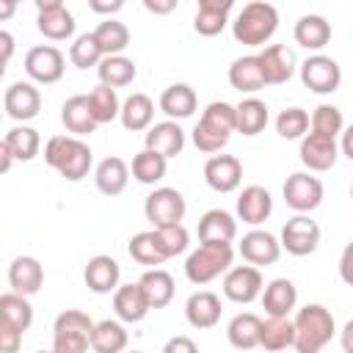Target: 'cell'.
I'll return each instance as SVG.
<instances>
[{
    "instance_id": "cell-1",
    "label": "cell",
    "mask_w": 353,
    "mask_h": 353,
    "mask_svg": "<svg viewBox=\"0 0 353 353\" xmlns=\"http://www.w3.org/2000/svg\"><path fill=\"white\" fill-rule=\"evenodd\" d=\"M44 163L55 168L66 182H80L88 176L94 165V152L83 138L74 135H52L44 143Z\"/></svg>"
},
{
    "instance_id": "cell-2",
    "label": "cell",
    "mask_w": 353,
    "mask_h": 353,
    "mask_svg": "<svg viewBox=\"0 0 353 353\" xmlns=\"http://www.w3.org/2000/svg\"><path fill=\"white\" fill-rule=\"evenodd\" d=\"M295 353H320L336 334V320L323 303H306L295 309Z\"/></svg>"
},
{
    "instance_id": "cell-3",
    "label": "cell",
    "mask_w": 353,
    "mask_h": 353,
    "mask_svg": "<svg viewBox=\"0 0 353 353\" xmlns=\"http://www.w3.org/2000/svg\"><path fill=\"white\" fill-rule=\"evenodd\" d=\"M234 130V105L215 99L201 110V119L193 127V146L204 154H218Z\"/></svg>"
},
{
    "instance_id": "cell-4",
    "label": "cell",
    "mask_w": 353,
    "mask_h": 353,
    "mask_svg": "<svg viewBox=\"0 0 353 353\" xmlns=\"http://www.w3.org/2000/svg\"><path fill=\"white\" fill-rule=\"evenodd\" d=\"M276 30H279V11L273 3L265 0L245 3L232 22L234 41L245 47H265V41H270Z\"/></svg>"
},
{
    "instance_id": "cell-5",
    "label": "cell",
    "mask_w": 353,
    "mask_h": 353,
    "mask_svg": "<svg viewBox=\"0 0 353 353\" xmlns=\"http://www.w3.org/2000/svg\"><path fill=\"white\" fill-rule=\"evenodd\" d=\"M234 262L232 243H199L185 259V276L190 284H210L218 276H226Z\"/></svg>"
},
{
    "instance_id": "cell-6",
    "label": "cell",
    "mask_w": 353,
    "mask_h": 353,
    "mask_svg": "<svg viewBox=\"0 0 353 353\" xmlns=\"http://www.w3.org/2000/svg\"><path fill=\"white\" fill-rule=\"evenodd\" d=\"M281 196L295 215H309L323 204V182L312 171H295L284 179Z\"/></svg>"
},
{
    "instance_id": "cell-7",
    "label": "cell",
    "mask_w": 353,
    "mask_h": 353,
    "mask_svg": "<svg viewBox=\"0 0 353 353\" xmlns=\"http://www.w3.org/2000/svg\"><path fill=\"white\" fill-rule=\"evenodd\" d=\"M185 212H188V204L176 188H154L143 201V215L152 223V229L182 223Z\"/></svg>"
},
{
    "instance_id": "cell-8",
    "label": "cell",
    "mask_w": 353,
    "mask_h": 353,
    "mask_svg": "<svg viewBox=\"0 0 353 353\" xmlns=\"http://www.w3.org/2000/svg\"><path fill=\"white\" fill-rule=\"evenodd\" d=\"M25 72L33 83H41V85H52L63 77L66 72V58L63 52L55 47V44H36L25 52Z\"/></svg>"
},
{
    "instance_id": "cell-9",
    "label": "cell",
    "mask_w": 353,
    "mask_h": 353,
    "mask_svg": "<svg viewBox=\"0 0 353 353\" xmlns=\"http://www.w3.org/2000/svg\"><path fill=\"white\" fill-rule=\"evenodd\" d=\"M74 14L63 0H36V28L50 41H66L74 36Z\"/></svg>"
},
{
    "instance_id": "cell-10",
    "label": "cell",
    "mask_w": 353,
    "mask_h": 353,
    "mask_svg": "<svg viewBox=\"0 0 353 353\" xmlns=\"http://www.w3.org/2000/svg\"><path fill=\"white\" fill-rule=\"evenodd\" d=\"M298 69H301V83L314 94H334L342 85V66L331 55L314 52Z\"/></svg>"
},
{
    "instance_id": "cell-11",
    "label": "cell",
    "mask_w": 353,
    "mask_h": 353,
    "mask_svg": "<svg viewBox=\"0 0 353 353\" xmlns=\"http://www.w3.org/2000/svg\"><path fill=\"white\" fill-rule=\"evenodd\" d=\"M320 234H323V232H320L317 221H312L309 215H292V218L281 226L279 243H281V248H284L287 254H292V256H309V254L317 251Z\"/></svg>"
},
{
    "instance_id": "cell-12",
    "label": "cell",
    "mask_w": 353,
    "mask_h": 353,
    "mask_svg": "<svg viewBox=\"0 0 353 353\" xmlns=\"http://www.w3.org/2000/svg\"><path fill=\"white\" fill-rule=\"evenodd\" d=\"M223 295L232 303H251L256 298H262V273L254 265H232L229 273L223 276Z\"/></svg>"
},
{
    "instance_id": "cell-13",
    "label": "cell",
    "mask_w": 353,
    "mask_h": 353,
    "mask_svg": "<svg viewBox=\"0 0 353 353\" xmlns=\"http://www.w3.org/2000/svg\"><path fill=\"white\" fill-rule=\"evenodd\" d=\"M3 108H6L8 119L25 124V121L39 116V110H41V91L33 83H28V80H17V83H11L6 88Z\"/></svg>"
},
{
    "instance_id": "cell-14",
    "label": "cell",
    "mask_w": 353,
    "mask_h": 353,
    "mask_svg": "<svg viewBox=\"0 0 353 353\" xmlns=\"http://www.w3.org/2000/svg\"><path fill=\"white\" fill-rule=\"evenodd\" d=\"M298 157H301V163H303L312 174H323V171H328V168L336 165L339 143H336V138L317 135V132H306V135L301 138Z\"/></svg>"
},
{
    "instance_id": "cell-15",
    "label": "cell",
    "mask_w": 353,
    "mask_h": 353,
    "mask_svg": "<svg viewBox=\"0 0 353 353\" xmlns=\"http://www.w3.org/2000/svg\"><path fill=\"white\" fill-rule=\"evenodd\" d=\"M237 251H240V256H243L248 265L262 268V265L279 262V256H281V243H279L276 234H270V232H265V229H251V232H245L243 240L237 243Z\"/></svg>"
},
{
    "instance_id": "cell-16",
    "label": "cell",
    "mask_w": 353,
    "mask_h": 353,
    "mask_svg": "<svg viewBox=\"0 0 353 353\" xmlns=\"http://www.w3.org/2000/svg\"><path fill=\"white\" fill-rule=\"evenodd\" d=\"M262 74H265V85H281L295 74V52L287 44H268L256 52Z\"/></svg>"
},
{
    "instance_id": "cell-17",
    "label": "cell",
    "mask_w": 353,
    "mask_h": 353,
    "mask_svg": "<svg viewBox=\"0 0 353 353\" xmlns=\"http://www.w3.org/2000/svg\"><path fill=\"white\" fill-rule=\"evenodd\" d=\"M204 182L215 193H232L243 182V163L234 154H212L204 163Z\"/></svg>"
},
{
    "instance_id": "cell-18",
    "label": "cell",
    "mask_w": 353,
    "mask_h": 353,
    "mask_svg": "<svg viewBox=\"0 0 353 353\" xmlns=\"http://www.w3.org/2000/svg\"><path fill=\"white\" fill-rule=\"evenodd\" d=\"M234 210H237V218H240L243 223L259 226V223H265V221L270 218V212H273V196H270V190L262 188V185H245V188L240 190V196H237Z\"/></svg>"
},
{
    "instance_id": "cell-19",
    "label": "cell",
    "mask_w": 353,
    "mask_h": 353,
    "mask_svg": "<svg viewBox=\"0 0 353 353\" xmlns=\"http://www.w3.org/2000/svg\"><path fill=\"white\" fill-rule=\"evenodd\" d=\"M119 279H121V268H119V262H116L110 254H97V256H91L88 265H85V270H83L85 287H88L91 292H97V295L116 292V290L121 287Z\"/></svg>"
},
{
    "instance_id": "cell-20",
    "label": "cell",
    "mask_w": 353,
    "mask_h": 353,
    "mask_svg": "<svg viewBox=\"0 0 353 353\" xmlns=\"http://www.w3.org/2000/svg\"><path fill=\"white\" fill-rule=\"evenodd\" d=\"M143 149H152L157 154H163L165 160L182 154L185 149V130L179 127V121H157L146 130V138H143Z\"/></svg>"
},
{
    "instance_id": "cell-21",
    "label": "cell",
    "mask_w": 353,
    "mask_h": 353,
    "mask_svg": "<svg viewBox=\"0 0 353 353\" xmlns=\"http://www.w3.org/2000/svg\"><path fill=\"white\" fill-rule=\"evenodd\" d=\"M259 301L268 317H290L298 306V287L290 279H273L265 284Z\"/></svg>"
},
{
    "instance_id": "cell-22",
    "label": "cell",
    "mask_w": 353,
    "mask_h": 353,
    "mask_svg": "<svg viewBox=\"0 0 353 353\" xmlns=\"http://www.w3.org/2000/svg\"><path fill=\"white\" fill-rule=\"evenodd\" d=\"M113 312H116V320H121V323H141L152 312L143 287L138 281L135 284H121L113 292Z\"/></svg>"
},
{
    "instance_id": "cell-23",
    "label": "cell",
    "mask_w": 353,
    "mask_h": 353,
    "mask_svg": "<svg viewBox=\"0 0 353 353\" xmlns=\"http://www.w3.org/2000/svg\"><path fill=\"white\" fill-rule=\"evenodd\" d=\"M61 121L69 130V135H74V138H85V135H91L99 127L97 119H94V113H91L88 94H72L61 105Z\"/></svg>"
},
{
    "instance_id": "cell-24",
    "label": "cell",
    "mask_w": 353,
    "mask_h": 353,
    "mask_svg": "<svg viewBox=\"0 0 353 353\" xmlns=\"http://www.w3.org/2000/svg\"><path fill=\"white\" fill-rule=\"evenodd\" d=\"M234 0H199L193 14V28L199 36H218L229 25Z\"/></svg>"
},
{
    "instance_id": "cell-25",
    "label": "cell",
    "mask_w": 353,
    "mask_h": 353,
    "mask_svg": "<svg viewBox=\"0 0 353 353\" xmlns=\"http://www.w3.org/2000/svg\"><path fill=\"white\" fill-rule=\"evenodd\" d=\"M8 284H11V292H19V295H36L44 284V268L36 256H17L11 265H8Z\"/></svg>"
},
{
    "instance_id": "cell-26",
    "label": "cell",
    "mask_w": 353,
    "mask_h": 353,
    "mask_svg": "<svg viewBox=\"0 0 353 353\" xmlns=\"http://www.w3.org/2000/svg\"><path fill=\"white\" fill-rule=\"evenodd\" d=\"M237 237V218L221 207L207 210L199 218V243H234Z\"/></svg>"
},
{
    "instance_id": "cell-27",
    "label": "cell",
    "mask_w": 353,
    "mask_h": 353,
    "mask_svg": "<svg viewBox=\"0 0 353 353\" xmlns=\"http://www.w3.org/2000/svg\"><path fill=\"white\" fill-rule=\"evenodd\" d=\"M185 317L193 328L204 331V328H212L218 325L221 320V298L210 290H199L193 292L188 301H185Z\"/></svg>"
},
{
    "instance_id": "cell-28",
    "label": "cell",
    "mask_w": 353,
    "mask_h": 353,
    "mask_svg": "<svg viewBox=\"0 0 353 353\" xmlns=\"http://www.w3.org/2000/svg\"><path fill=\"white\" fill-rule=\"evenodd\" d=\"M94 182H97V190L105 193V196L124 193V188L130 182V165H127V160H121L116 154L99 160V165L94 168Z\"/></svg>"
},
{
    "instance_id": "cell-29",
    "label": "cell",
    "mask_w": 353,
    "mask_h": 353,
    "mask_svg": "<svg viewBox=\"0 0 353 353\" xmlns=\"http://www.w3.org/2000/svg\"><path fill=\"white\" fill-rule=\"evenodd\" d=\"M229 85L240 94H256L265 88V74L256 55H240L229 66Z\"/></svg>"
},
{
    "instance_id": "cell-30",
    "label": "cell",
    "mask_w": 353,
    "mask_h": 353,
    "mask_svg": "<svg viewBox=\"0 0 353 353\" xmlns=\"http://www.w3.org/2000/svg\"><path fill=\"white\" fill-rule=\"evenodd\" d=\"M199 108V97L196 91L188 85V83H174L168 85L163 94H160V110L171 119V121H179V119H190Z\"/></svg>"
},
{
    "instance_id": "cell-31",
    "label": "cell",
    "mask_w": 353,
    "mask_h": 353,
    "mask_svg": "<svg viewBox=\"0 0 353 353\" xmlns=\"http://www.w3.org/2000/svg\"><path fill=\"white\" fill-rule=\"evenodd\" d=\"M119 121H121V127L130 130V132H143V130H149L152 121H154V102H152V97H149V94H141V91L130 94V97L121 102V116H119Z\"/></svg>"
},
{
    "instance_id": "cell-32",
    "label": "cell",
    "mask_w": 353,
    "mask_h": 353,
    "mask_svg": "<svg viewBox=\"0 0 353 353\" xmlns=\"http://www.w3.org/2000/svg\"><path fill=\"white\" fill-rule=\"evenodd\" d=\"M292 39L301 47L317 52L331 41V22L325 17H320V14H303L292 28Z\"/></svg>"
},
{
    "instance_id": "cell-33",
    "label": "cell",
    "mask_w": 353,
    "mask_h": 353,
    "mask_svg": "<svg viewBox=\"0 0 353 353\" xmlns=\"http://www.w3.org/2000/svg\"><path fill=\"white\" fill-rule=\"evenodd\" d=\"M259 331H262V317L254 312H240L229 320L226 339L237 350H254L259 347Z\"/></svg>"
},
{
    "instance_id": "cell-34",
    "label": "cell",
    "mask_w": 353,
    "mask_h": 353,
    "mask_svg": "<svg viewBox=\"0 0 353 353\" xmlns=\"http://www.w3.org/2000/svg\"><path fill=\"white\" fill-rule=\"evenodd\" d=\"M270 121V113H268V105L256 97H245L243 102L234 105V130L243 132V135H259Z\"/></svg>"
},
{
    "instance_id": "cell-35",
    "label": "cell",
    "mask_w": 353,
    "mask_h": 353,
    "mask_svg": "<svg viewBox=\"0 0 353 353\" xmlns=\"http://www.w3.org/2000/svg\"><path fill=\"white\" fill-rule=\"evenodd\" d=\"M130 334L121 320H99L91 331V350L94 353H124Z\"/></svg>"
},
{
    "instance_id": "cell-36",
    "label": "cell",
    "mask_w": 353,
    "mask_h": 353,
    "mask_svg": "<svg viewBox=\"0 0 353 353\" xmlns=\"http://www.w3.org/2000/svg\"><path fill=\"white\" fill-rule=\"evenodd\" d=\"M138 284L143 287L152 309H163V306H168L174 301V290H176L174 287V276L168 270H163V268H149L138 279Z\"/></svg>"
},
{
    "instance_id": "cell-37",
    "label": "cell",
    "mask_w": 353,
    "mask_h": 353,
    "mask_svg": "<svg viewBox=\"0 0 353 353\" xmlns=\"http://www.w3.org/2000/svg\"><path fill=\"white\" fill-rule=\"evenodd\" d=\"M295 345V325L290 317H265L259 331V347L268 353H279Z\"/></svg>"
},
{
    "instance_id": "cell-38",
    "label": "cell",
    "mask_w": 353,
    "mask_h": 353,
    "mask_svg": "<svg viewBox=\"0 0 353 353\" xmlns=\"http://www.w3.org/2000/svg\"><path fill=\"white\" fill-rule=\"evenodd\" d=\"M138 69H135V61L127 58V55H105L102 63L97 66V77L102 85H110V88H124L135 80Z\"/></svg>"
},
{
    "instance_id": "cell-39",
    "label": "cell",
    "mask_w": 353,
    "mask_h": 353,
    "mask_svg": "<svg viewBox=\"0 0 353 353\" xmlns=\"http://www.w3.org/2000/svg\"><path fill=\"white\" fill-rule=\"evenodd\" d=\"M94 36H97V44L102 47L105 55H124V50L130 47V28L119 19H102L97 28H94Z\"/></svg>"
},
{
    "instance_id": "cell-40",
    "label": "cell",
    "mask_w": 353,
    "mask_h": 353,
    "mask_svg": "<svg viewBox=\"0 0 353 353\" xmlns=\"http://www.w3.org/2000/svg\"><path fill=\"white\" fill-rule=\"evenodd\" d=\"M3 143L11 149L14 160H19V163H30V160L39 154V149H41L39 132H36L33 127H28V124L11 127V130L6 132V138H3Z\"/></svg>"
},
{
    "instance_id": "cell-41",
    "label": "cell",
    "mask_w": 353,
    "mask_h": 353,
    "mask_svg": "<svg viewBox=\"0 0 353 353\" xmlns=\"http://www.w3.org/2000/svg\"><path fill=\"white\" fill-rule=\"evenodd\" d=\"M168 171V160L152 149H141L132 163H130V174L141 182V185H157Z\"/></svg>"
},
{
    "instance_id": "cell-42",
    "label": "cell",
    "mask_w": 353,
    "mask_h": 353,
    "mask_svg": "<svg viewBox=\"0 0 353 353\" xmlns=\"http://www.w3.org/2000/svg\"><path fill=\"white\" fill-rule=\"evenodd\" d=\"M0 320L11 323L14 328H19L22 334L33 325V306L28 301V295L19 292H3L0 295Z\"/></svg>"
},
{
    "instance_id": "cell-43",
    "label": "cell",
    "mask_w": 353,
    "mask_h": 353,
    "mask_svg": "<svg viewBox=\"0 0 353 353\" xmlns=\"http://www.w3.org/2000/svg\"><path fill=\"white\" fill-rule=\"evenodd\" d=\"M88 105H91V113L97 119V124H110L113 119L121 116V99L116 94V88L110 85H97L88 91Z\"/></svg>"
},
{
    "instance_id": "cell-44",
    "label": "cell",
    "mask_w": 353,
    "mask_h": 353,
    "mask_svg": "<svg viewBox=\"0 0 353 353\" xmlns=\"http://www.w3.org/2000/svg\"><path fill=\"white\" fill-rule=\"evenodd\" d=\"M127 251H130V256H132L138 265H146V268H157V265L165 262V254H163V248H160V243H157L154 229L132 234Z\"/></svg>"
},
{
    "instance_id": "cell-45",
    "label": "cell",
    "mask_w": 353,
    "mask_h": 353,
    "mask_svg": "<svg viewBox=\"0 0 353 353\" xmlns=\"http://www.w3.org/2000/svg\"><path fill=\"white\" fill-rule=\"evenodd\" d=\"M102 58H105V52H102V47L97 44L94 30H91V33H80V36L72 41V47H69V61H72V66H77V69L99 66Z\"/></svg>"
},
{
    "instance_id": "cell-46",
    "label": "cell",
    "mask_w": 353,
    "mask_h": 353,
    "mask_svg": "<svg viewBox=\"0 0 353 353\" xmlns=\"http://www.w3.org/2000/svg\"><path fill=\"white\" fill-rule=\"evenodd\" d=\"M309 132H317V135H328V138H336L345 132V116L336 105H317L312 110V121H309Z\"/></svg>"
},
{
    "instance_id": "cell-47",
    "label": "cell",
    "mask_w": 353,
    "mask_h": 353,
    "mask_svg": "<svg viewBox=\"0 0 353 353\" xmlns=\"http://www.w3.org/2000/svg\"><path fill=\"white\" fill-rule=\"evenodd\" d=\"M309 121H312V116L303 108H284L276 116V132L284 141H301L309 132Z\"/></svg>"
},
{
    "instance_id": "cell-48",
    "label": "cell",
    "mask_w": 353,
    "mask_h": 353,
    "mask_svg": "<svg viewBox=\"0 0 353 353\" xmlns=\"http://www.w3.org/2000/svg\"><path fill=\"white\" fill-rule=\"evenodd\" d=\"M154 234H157V243H160V248H163L165 259L185 254V251H188V245H190V232H188L182 223L160 226V229H154Z\"/></svg>"
},
{
    "instance_id": "cell-49",
    "label": "cell",
    "mask_w": 353,
    "mask_h": 353,
    "mask_svg": "<svg viewBox=\"0 0 353 353\" xmlns=\"http://www.w3.org/2000/svg\"><path fill=\"white\" fill-rule=\"evenodd\" d=\"M94 325H97V323H94L85 312H80V309H66V312H61V314L55 317V323H52V334H69V331L91 334Z\"/></svg>"
},
{
    "instance_id": "cell-50",
    "label": "cell",
    "mask_w": 353,
    "mask_h": 353,
    "mask_svg": "<svg viewBox=\"0 0 353 353\" xmlns=\"http://www.w3.org/2000/svg\"><path fill=\"white\" fill-rule=\"evenodd\" d=\"M91 334L69 331V334H52V350L55 353H88Z\"/></svg>"
},
{
    "instance_id": "cell-51",
    "label": "cell",
    "mask_w": 353,
    "mask_h": 353,
    "mask_svg": "<svg viewBox=\"0 0 353 353\" xmlns=\"http://www.w3.org/2000/svg\"><path fill=\"white\" fill-rule=\"evenodd\" d=\"M22 347V331L0 320V353H17Z\"/></svg>"
},
{
    "instance_id": "cell-52",
    "label": "cell",
    "mask_w": 353,
    "mask_h": 353,
    "mask_svg": "<svg viewBox=\"0 0 353 353\" xmlns=\"http://www.w3.org/2000/svg\"><path fill=\"white\" fill-rule=\"evenodd\" d=\"M163 353H199V345H196L190 336L176 334V336H171V339L163 345Z\"/></svg>"
},
{
    "instance_id": "cell-53",
    "label": "cell",
    "mask_w": 353,
    "mask_h": 353,
    "mask_svg": "<svg viewBox=\"0 0 353 353\" xmlns=\"http://www.w3.org/2000/svg\"><path fill=\"white\" fill-rule=\"evenodd\" d=\"M339 279L347 284V287H353V240L342 248V254H339Z\"/></svg>"
},
{
    "instance_id": "cell-54",
    "label": "cell",
    "mask_w": 353,
    "mask_h": 353,
    "mask_svg": "<svg viewBox=\"0 0 353 353\" xmlns=\"http://www.w3.org/2000/svg\"><path fill=\"white\" fill-rule=\"evenodd\" d=\"M88 8H91L94 14H108V19H110V14H116V11H121V8H124V3H121V0H113V3H102V0H91V3H88Z\"/></svg>"
},
{
    "instance_id": "cell-55",
    "label": "cell",
    "mask_w": 353,
    "mask_h": 353,
    "mask_svg": "<svg viewBox=\"0 0 353 353\" xmlns=\"http://www.w3.org/2000/svg\"><path fill=\"white\" fill-rule=\"evenodd\" d=\"M143 8L152 14H168L176 8V0H143Z\"/></svg>"
},
{
    "instance_id": "cell-56",
    "label": "cell",
    "mask_w": 353,
    "mask_h": 353,
    "mask_svg": "<svg viewBox=\"0 0 353 353\" xmlns=\"http://www.w3.org/2000/svg\"><path fill=\"white\" fill-rule=\"evenodd\" d=\"M0 47H3L0 63H3V69H6V63L11 61V52H14V36H11L8 30H0ZM3 69H0V72H3Z\"/></svg>"
},
{
    "instance_id": "cell-57",
    "label": "cell",
    "mask_w": 353,
    "mask_h": 353,
    "mask_svg": "<svg viewBox=\"0 0 353 353\" xmlns=\"http://www.w3.org/2000/svg\"><path fill=\"white\" fill-rule=\"evenodd\" d=\"M339 345H342L345 353H353V320H347V323L342 325V331H339Z\"/></svg>"
},
{
    "instance_id": "cell-58",
    "label": "cell",
    "mask_w": 353,
    "mask_h": 353,
    "mask_svg": "<svg viewBox=\"0 0 353 353\" xmlns=\"http://www.w3.org/2000/svg\"><path fill=\"white\" fill-rule=\"evenodd\" d=\"M339 152H342L347 160H353V124H347V127H345L342 141H339Z\"/></svg>"
},
{
    "instance_id": "cell-59",
    "label": "cell",
    "mask_w": 353,
    "mask_h": 353,
    "mask_svg": "<svg viewBox=\"0 0 353 353\" xmlns=\"http://www.w3.org/2000/svg\"><path fill=\"white\" fill-rule=\"evenodd\" d=\"M11 163H14V154H11V149H8L6 143H0V171L6 174V171L11 168Z\"/></svg>"
},
{
    "instance_id": "cell-60",
    "label": "cell",
    "mask_w": 353,
    "mask_h": 353,
    "mask_svg": "<svg viewBox=\"0 0 353 353\" xmlns=\"http://www.w3.org/2000/svg\"><path fill=\"white\" fill-rule=\"evenodd\" d=\"M11 14H14V3L8 0V3H3V6H0V17L6 19V17H11Z\"/></svg>"
},
{
    "instance_id": "cell-61",
    "label": "cell",
    "mask_w": 353,
    "mask_h": 353,
    "mask_svg": "<svg viewBox=\"0 0 353 353\" xmlns=\"http://www.w3.org/2000/svg\"><path fill=\"white\" fill-rule=\"evenodd\" d=\"M36 353H55V350H52V347H50V350H36Z\"/></svg>"
},
{
    "instance_id": "cell-62",
    "label": "cell",
    "mask_w": 353,
    "mask_h": 353,
    "mask_svg": "<svg viewBox=\"0 0 353 353\" xmlns=\"http://www.w3.org/2000/svg\"><path fill=\"white\" fill-rule=\"evenodd\" d=\"M350 199H353V185H350Z\"/></svg>"
},
{
    "instance_id": "cell-63",
    "label": "cell",
    "mask_w": 353,
    "mask_h": 353,
    "mask_svg": "<svg viewBox=\"0 0 353 353\" xmlns=\"http://www.w3.org/2000/svg\"><path fill=\"white\" fill-rule=\"evenodd\" d=\"M130 353H143V350H130Z\"/></svg>"
}]
</instances>
